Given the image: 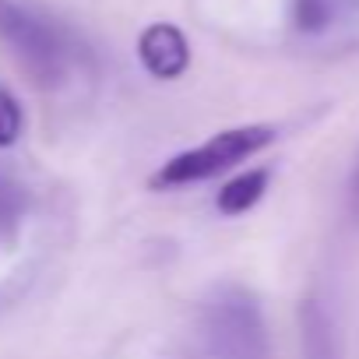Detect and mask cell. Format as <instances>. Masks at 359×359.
<instances>
[{
    "mask_svg": "<svg viewBox=\"0 0 359 359\" xmlns=\"http://www.w3.org/2000/svg\"><path fill=\"white\" fill-rule=\"evenodd\" d=\"M0 43L39 88H57L78 60V43L57 18L15 0H0Z\"/></svg>",
    "mask_w": 359,
    "mask_h": 359,
    "instance_id": "obj_1",
    "label": "cell"
},
{
    "mask_svg": "<svg viewBox=\"0 0 359 359\" xmlns=\"http://www.w3.org/2000/svg\"><path fill=\"white\" fill-rule=\"evenodd\" d=\"M201 338L208 359H271L264 313L240 285H219L205 299Z\"/></svg>",
    "mask_w": 359,
    "mask_h": 359,
    "instance_id": "obj_2",
    "label": "cell"
},
{
    "mask_svg": "<svg viewBox=\"0 0 359 359\" xmlns=\"http://www.w3.org/2000/svg\"><path fill=\"white\" fill-rule=\"evenodd\" d=\"M278 137L275 127L268 123H247V127H229L212 134L205 144L187 148L172 158H165L148 184L155 191H176V187H191V184H205V180L233 169L236 162H247L250 155L264 151L271 141Z\"/></svg>",
    "mask_w": 359,
    "mask_h": 359,
    "instance_id": "obj_3",
    "label": "cell"
},
{
    "mask_svg": "<svg viewBox=\"0 0 359 359\" xmlns=\"http://www.w3.org/2000/svg\"><path fill=\"white\" fill-rule=\"evenodd\" d=\"M137 57H141L144 71L151 78H162V81H172L191 67V46H187L184 32L176 25H165V22H155L141 32Z\"/></svg>",
    "mask_w": 359,
    "mask_h": 359,
    "instance_id": "obj_4",
    "label": "cell"
},
{
    "mask_svg": "<svg viewBox=\"0 0 359 359\" xmlns=\"http://www.w3.org/2000/svg\"><path fill=\"white\" fill-rule=\"evenodd\" d=\"M299 331H303V359H341L338 334L324 303L306 299L299 306Z\"/></svg>",
    "mask_w": 359,
    "mask_h": 359,
    "instance_id": "obj_5",
    "label": "cell"
},
{
    "mask_svg": "<svg viewBox=\"0 0 359 359\" xmlns=\"http://www.w3.org/2000/svg\"><path fill=\"white\" fill-rule=\"evenodd\" d=\"M268 180H271V172H268V169H250V172H240L236 180H229V184L219 191L215 208H219L222 215H229V219L247 215V212H250V208L264 198V191H268Z\"/></svg>",
    "mask_w": 359,
    "mask_h": 359,
    "instance_id": "obj_6",
    "label": "cell"
},
{
    "mask_svg": "<svg viewBox=\"0 0 359 359\" xmlns=\"http://www.w3.org/2000/svg\"><path fill=\"white\" fill-rule=\"evenodd\" d=\"M25 215H29V191L15 176L0 172V243L4 247H11L22 236Z\"/></svg>",
    "mask_w": 359,
    "mask_h": 359,
    "instance_id": "obj_7",
    "label": "cell"
},
{
    "mask_svg": "<svg viewBox=\"0 0 359 359\" xmlns=\"http://www.w3.org/2000/svg\"><path fill=\"white\" fill-rule=\"evenodd\" d=\"M341 15V0H292V25L303 36H317L334 25Z\"/></svg>",
    "mask_w": 359,
    "mask_h": 359,
    "instance_id": "obj_8",
    "label": "cell"
},
{
    "mask_svg": "<svg viewBox=\"0 0 359 359\" xmlns=\"http://www.w3.org/2000/svg\"><path fill=\"white\" fill-rule=\"evenodd\" d=\"M25 130V113H22V102L0 85V148H11Z\"/></svg>",
    "mask_w": 359,
    "mask_h": 359,
    "instance_id": "obj_9",
    "label": "cell"
},
{
    "mask_svg": "<svg viewBox=\"0 0 359 359\" xmlns=\"http://www.w3.org/2000/svg\"><path fill=\"white\" fill-rule=\"evenodd\" d=\"M352 212L359 215V158H355V172H352Z\"/></svg>",
    "mask_w": 359,
    "mask_h": 359,
    "instance_id": "obj_10",
    "label": "cell"
}]
</instances>
